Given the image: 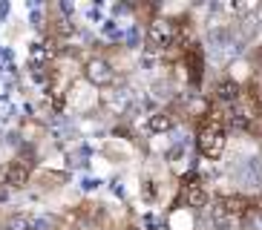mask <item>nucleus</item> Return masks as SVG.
<instances>
[{
	"mask_svg": "<svg viewBox=\"0 0 262 230\" xmlns=\"http://www.w3.org/2000/svg\"><path fill=\"white\" fill-rule=\"evenodd\" d=\"M228 115L222 107H210L208 112L199 118V130H196V150L202 158L219 161L228 147Z\"/></svg>",
	"mask_w": 262,
	"mask_h": 230,
	"instance_id": "nucleus-1",
	"label": "nucleus"
},
{
	"mask_svg": "<svg viewBox=\"0 0 262 230\" xmlns=\"http://www.w3.org/2000/svg\"><path fill=\"white\" fill-rule=\"evenodd\" d=\"M32 170H35V153L32 150H24L12 164L6 167V176H3V184L12 187V190H24L32 178Z\"/></svg>",
	"mask_w": 262,
	"mask_h": 230,
	"instance_id": "nucleus-2",
	"label": "nucleus"
},
{
	"mask_svg": "<svg viewBox=\"0 0 262 230\" xmlns=\"http://www.w3.org/2000/svg\"><path fill=\"white\" fill-rule=\"evenodd\" d=\"M147 43L153 49H170L176 46V20L173 17H153L147 23Z\"/></svg>",
	"mask_w": 262,
	"mask_h": 230,
	"instance_id": "nucleus-3",
	"label": "nucleus"
},
{
	"mask_svg": "<svg viewBox=\"0 0 262 230\" xmlns=\"http://www.w3.org/2000/svg\"><path fill=\"white\" fill-rule=\"evenodd\" d=\"M84 78L93 86H98V89H107V86L116 84V69H113V63H110L107 58L93 55V58L84 61Z\"/></svg>",
	"mask_w": 262,
	"mask_h": 230,
	"instance_id": "nucleus-4",
	"label": "nucleus"
},
{
	"mask_svg": "<svg viewBox=\"0 0 262 230\" xmlns=\"http://www.w3.org/2000/svg\"><path fill=\"white\" fill-rule=\"evenodd\" d=\"M216 204L222 207L225 219H245V216H251V213L259 210V201L248 199V196H239V193H233V196H222Z\"/></svg>",
	"mask_w": 262,
	"mask_h": 230,
	"instance_id": "nucleus-5",
	"label": "nucleus"
},
{
	"mask_svg": "<svg viewBox=\"0 0 262 230\" xmlns=\"http://www.w3.org/2000/svg\"><path fill=\"white\" fill-rule=\"evenodd\" d=\"M208 190H205V184L199 178H182V201L193 210H202V207H208Z\"/></svg>",
	"mask_w": 262,
	"mask_h": 230,
	"instance_id": "nucleus-6",
	"label": "nucleus"
},
{
	"mask_svg": "<svg viewBox=\"0 0 262 230\" xmlns=\"http://www.w3.org/2000/svg\"><path fill=\"white\" fill-rule=\"evenodd\" d=\"M182 63L187 69V78H190L193 84H199L202 81V72H205V55H202L199 43H187L182 49Z\"/></svg>",
	"mask_w": 262,
	"mask_h": 230,
	"instance_id": "nucleus-7",
	"label": "nucleus"
},
{
	"mask_svg": "<svg viewBox=\"0 0 262 230\" xmlns=\"http://www.w3.org/2000/svg\"><path fill=\"white\" fill-rule=\"evenodd\" d=\"M239 98H242V86H239L233 78H225V81H219V84H216V101H219V104H225L228 109H231Z\"/></svg>",
	"mask_w": 262,
	"mask_h": 230,
	"instance_id": "nucleus-8",
	"label": "nucleus"
},
{
	"mask_svg": "<svg viewBox=\"0 0 262 230\" xmlns=\"http://www.w3.org/2000/svg\"><path fill=\"white\" fill-rule=\"evenodd\" d=\"M173 124H176V112H173V109H156V112L147 118V130L156 132V135H162V132L173 130Z\"/></svg>",
	"mask_w": 262,
	"mask_h": 230,
	"instance_id": "nucleus-9",
	"label": "nucleus"
},
{
	"mask_svg": "<svg viewBox=\"0 0 262 230\" xmlns=\"http://www.w3.org/2000/svg\"><path fill=\"white\" fill-rule=\"evenodd\" d=\"M153 230H170V227H167V224H156Z\"/></svg>",
	"mask_w": 262,
	"mask_h": 230,
	"instance_id": "nucleus-10",
	"label": "nucleus"
},
{
	"mask_svg": "<svg viewBox=\"0 0 262 230\" xmlns=\"http://www.w3.org/2000/svg\"><path fill=\"white\" fill-rule=\"evenodd\" d=\"M26 230H32V227H26Z\"/></svg>",
	"mask_w": 262,
	"mask_h": 230,
	"instance_id": "nucleus-11",
	"label": "nucleus"
}]
</instances>
